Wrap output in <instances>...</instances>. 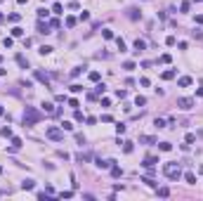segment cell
I'll use <instances>...</instances> for the list:
<instances>
[{"label":"cell","mask_w":203,"mask_h":201,"mask_svg":"<svg viewBox=\"0 0 203 201\" xmlns=\"http://www.w3.org/2000/svg\"><path fill=\"white\" fill-rule=\"evenodd\" d=\"M144 50H146V43H144L142 38H137V40H135V52L139 54V52H144Z\"/></svg>","instance_id":"ba28073f"},{"label":"cell","mask_w":203,"mask_h":201,"mask_svg":"<svg viewBox=\"0 0 203 201\" xmlns=\"http://www.w3.org/2000/svg\"><path fill=\"white\" fill-rule=\"evenodd\" d=\"M191 35H194V38H196V40H201V38H203V33H201L198 29H196V31H191Z\"/></svg>","instance_id":"bcb514c9"},{"label":"cell","mask_w":203,"mask_h":201,"mask_svg":"<svg viewBox=\"0 0 203 201\" xmlns=\"http://www.w3.org/2000/svg\"><path fill=\"white\" fill-rule=\"evenodd\" d=\"M24 128H31V125H35V123H40L43 121V114L38 111L35 106H26V111H24Z\"/></svg>","instance_id":"6da1fadb"},{"label":"cell","mask_w":203,"mask_h":201,"mask_svg":"<svg viewBox=\"0 0 203 201\" xmlns=\"http://www.w3.org/2000/svg\"><path fill=\"white\" fill-rule=\"evenodd\" d=\"M0 135H3V137H12V130H10V128H3V130H0Z\"/></svg>","instance_id":"60d3db41"},{"label":"cell","mask_w":203,"mask_h":201,"mask_svg":"<svg viewBox=\"0 0 203 201\" xmlns=\"http://www.w3.org/2000/svg\"><path fill=\"white\" fill-rule=\"evenodd\" d=\"M135 104H137V106H144V104H146V97L137 95V97H135Z\"/></svg>","instance_id":"cb8c5ba5"},{"label":"cell","mask_w":203,"mask_h":201,"mask_svg":"<svg viewBox=\"0 0 203 201\" xmlns=\"http://www.w3.org/2000/svg\"><path fill=\"white\" fill-rule=\"evenodd\" d=\"M184 142H187V144H194V142H196V135H194V133H189L187 137H184Z\"/></svg>","instance_id":"484cf974"},{"label":"cell","mask_w":203,"mask_h":201,"mask_svg":"<svg viewBox=\"0 0 203 201\" xmlns=\"http://www.w3.org/2000/svg\"><path fill=\"white\" fill-rule=\"evenodd\" d=\"M161 78H163V81H173V78H175V69H168V71H163V74H161Z\"/></svg>","instance_id":"30bf717a"},{"label":"cell","mask_w":203,"mask_h":201,"mask_svg":"<svg viewBox=\"0 0 203 201\" xmlns=\"http://www.w3.org/2000/svg\"><path fill=\"white\" fill-rule=\"evenodd\" d=\"M73 118H76V121L80 123V121H83V111H78V109H76V114H73Z\"/></svg>","instance_id":"681fc988"},{"label":"cell","mask_w":203,"mask_h":201,"mask_svg":"<svg viewBox=\"0 0 203 201\" xmlns=\"http://www.w3.org/2000/svg\"><path fill=\"white\" fill-rule=\"evenodd\" d=\"M69 106H71V109H78V99L71 97V99H69Z\"/></svg>","instance_id":"ab89813d"},{"label":"cell","mask_w":203,"mask_h":201,"mask_svg":"<svg viewBox=\"0 0 203 201\" xmlns=\"http://www.w3.org/2000/svg\"><path fill=\"white\" fill-rule=\"evenodd\" d=\"M38 52H40V54H50V52H52V47H50V45H43Z\"/></svg>","instance_id":"f35d334b"},{"label":"cell","mask_w":203,"mask_h":201,"mask_svg":"<svg viewBox=\"0 0 203 201\" xmlns=\"http://www.w3.org/2000/svg\"><path fill=\"white\" fill-rule=\"evenodd\" d=\"M35 81H40V83H45V85L50 83V81H47V76L43 74V71H35Z\"/></svg>","instance_id":"9a60e30c"},{"label":"cell","mask_w":203,"mask_h":201,"mask_svg":"<svg viewBox=\"0 0 203 201\" xmlns=\"http://www.w3.org/2000/svg\"><path fill=\"white\" fill-rule=\"evenodd\" d=\"M102 35H104L106 40H111V38H114V31H109V29H106V31H102Z\"/></svg>","instance_id":"d590c367"},{"label":"cell","mask_w":203,"mask_h":201,"mask_svg":"<svg viewBox=\"0 0 203 201\" xmlns=\"http://www.w3.org/2000/svg\"><path fill=\"white\" fill-rule=\"evenodd\" d=\"M62 10H64V7H62V3H54V7H52V12H54V14H62Z\"/></svg>","instance_id":"d6a6232c"},{"label":"cell","mask_w":203,"mask_h":201,"mask_svg":"<svg viewBox=\"0 0 203 201\" xmlns=\"http://www.w3.org/2000/svg\"><path fill=\"white\" fill-rule=\"evenodd\" d=\"M17 3H19V5H26V3H28V0H17Z\"/></svg>","instance_id":"6f0895ef"},{"label":"cell","mask_w":203,"mask_h":201,"mask_svg":"<svg viewBox=\"0 0 203 201\" xmlns=\"http://www.w3.org/2000/svg\"><path fill=\"white\" fill-rule=\"evenodd\" d=\"M177 85H179V88H189V85H191V78H189V76H182V78L177 81Z\"/></svg>","instance_id":"4fadbf2b"},{"label":"cell","mask_w":203,"mask_h":201,"mask_svg":"<svg viewBox=\"0 0 203 201\" xmlns=\"http://www.w3.org/2000/svg\"><path fill=\"white\" fill-rule=\"evenodd\" d=\"M71 93H73V95H78V93H83V85H78V83H73V85H71Z\"/></svg>","instance_id":"603a6c76"},{"label":"cell","mask_w":203,"mask_h":201,"mask_svg":"<svg viewBox=\"0 0 203 201\" xmlns=\"http://www.w3.org/2000/svg\"><path fill=\"white\" fill-rule=\"evenodd\" d=\"M163 175H165V177H170V180H179V177H182V168H179V163H165V166H163Z\"/></svg>","instance_id":"7a4b0ae2"},{"label":"cell","mask_w":203,"mask_h":201,"mask_svg":"<svg viewBox=\"0 0 203 201\" xmlns=\"http://www.w3.org/2000/svg\"><path fill=\"white\" fill-rule=\"evenodd\" d=\"M196 95H198V97H203V88H198V93H196Z\"/></svg>","instance_id":"9f6ffc18"},{"label":"cell","mask_w":203,"mask_h":201,"mask_svg":"<svg viewBox=\"0 0 203 201\" xmlns=\"http://www.w3.org/2000/svg\"><path fill=\"white\" fill-rule=\"evenodd\" d=\"M177 106L184 109V111H189V109L194 106V99H191V97H179V99H177Z\"/></svg>","instance_id":"277c9868"},{"label":"cell","mask_w":203,"mask_h":201,"mask_svg":"<svg viewBox=\"0 0 203 201\" xmlns=\"http://www.w3.org/2000/svg\"><path fill=\"white\" fill-rule=\"evenodd\" d=\"M189 7H191V5H189V0H184V3L179 5V12H189Z\"/></svg>","instance_id":"4dcf8cb0"},{"label":"cell","mask_w":203,"mask_h":201,"mask_svg":"<svg viewBox=\"0 0 203 201\" xmlns=\"http://www.w3.org/2000/svg\"><path fill=\"white\" fill-rule=\"evenodd\" d=\"M156 192H158V196H170V189L168 187H156Z\"/></svg>","instance_id":"44dd1931"},{"label":"cell","mask_w":203,"mask_h":201,"mask_svg":"<svg viewBox=\"0 0 203 201\" xmlns=\"http://www.w3.org/2000/svg\"><path fill=\"white\" fill-rule=\"evenodd\" d=\"M139 85H144V88H149V85H151V81H149V78H139Z\"/></svg>","instance_id":"7dc6e473"},{"label":"cell","mask_w":203,"mask_h":201,"mask_svg":"<svg viewBox=\"0 0 203 201\" xmlns=\"http://www.w3.org/2000/svg\"><path fill=\"white\" fill-rule=\"evenodd\" d=\"M59 196H62V199H71V196H73V192H62Z\"/></svg>","instance_id":"db71d44e"},{"label":"cell","mask_w":203,"mask_h":201,"mask_svg":"<svg viewBox=\"0 0 203 201\" xmlns=\"http://www.w3.org/2000/svg\"><path fill=\"white\" fill-rule=\"evenodd\" d=\"M0 64H3V57H0Z\"/></svg>","instance_id":"94428289"},{"label":"cell","mask_w":203,"mask_h":201,"mask_svg":"<svg viewBox=\"0 0 203 201\" xmlns=\"http://www.w3.org/2000/svg\"><path fill=\"white\" fill-rule=\"evenodd\" d=\"M127 17H130V19H139L142 12H139L137 7H127Z\"/></svg>","instance_id":"52a82bcc"},{"label":"cell","mask_w":203,"mask_h":201,"mask_svg":"<svg viewBox=\"0 0 203 201\" xmlns=\"http://www.w3.org/2000/svg\"><path fill=\"white\" fill-rule=\"evenodd\" d=\"M76 24H78V19H76V17H66V29H73Z\"/></svg>","instance_id":"e0dca14e"},{"label":"cell","mask_w":203,"mask_h":201,"mask_svg":"<svg viewBox=\"0 0 203 201\" xmlns=\"http://www.w3.org/2000/svg\"><path fill=\"white\" fill-rule=\"evenodd\" d=\"M90 81L97 83V81H99V71H90Z\"/></svg>","instance_id":"4316f807"},{"label":"cell","mask_w":203,"mask_h":201,"mask_svg":"<svg viewBox=\"0 0 203 201\" xmlns=\"http://www.w3.org/2000/svg\"><path fill=\"white\" fill-rule=\"evenodd\" d=\"M7 74V69H3V66H0V76H5Z\"/></svg>","instance_id":"11a10c76"},{"label":"cell","mask_w":203,"mask_h":201,"mask_svg":"<svg viewBox=\"0 0 203 201\" xmlns=\"http://www.w3.org/2000/svg\"><path fill=\"white\" fill-rule=\"evenodd\" d=\"M7 22H19V14H17V12H12V14H7Z\"/></svg>","instance_id":"e575fe53"},{"label":"cell","mask_w":203,"mask_h":201,"mask_svg":"<svg viewBox=\"0 0 203 201\" xmlns=\"http://www.w3.org/2000/svg\"><path fill=\"white\" fill-rule=\"evenodd\" d=\"M177 40H175V35H168V38H165V45H168V47H173Z\"/></svg>","instance_id":"1f68e13d"},{"label":"cell","mask_w":203,"mask_h":201,"mask_svg":"<svg viewBox=\"0 0 203 201\" xmlns=\"http://www.w3.org/2000/svg\"><path fill=\"white\" fill-rule=\"evenodd\" d=\"M184 180H187L189 185H196V175L194 173H184Z\"/></svg>","instance_id":"d6986e66"},{"label":"cell","mask_w":203,"mask_h":201,"mask_svg":"<svg viewBox=\"0 0 203 201\" xmlns=\"http://www.w3.org/2000/svg\"><path fill=\"white\" fill-rule=\"evenodd\" d=\"M12 35H14V38H19V35H24V29H19V26H14V29H12Z\"/></svg>","instance_id":"d4e9b609"},{"label":"cell","mask_w":203,"mask_h":201,"mask_svg":"<svg viewBox=\"0 0 203 201\" xmlns=\"http://www.w3.org/2000/svg\"><path fill=\"white\" fill-rule=\"evenodd\" d=\"M45 135H47V140H52V142H62V140H64V130H62V128H54V125L47 128Z\"/></svg>","instance_id":"3957f363"},{"label":"cell","mask_w":203,"mask_h":201,"mask_svg":"<svg viewBox=\"0 0 203 201\" xmlns=\"http://www.w3.org/2000/svg\"><path fill=\"white\" fill-rule=\"evenodd\" d=\"M83 69H85V66H76V69L71 71V76H73V78H76V76H80V71H83Z\"/></svg>","instance_id":"8d00e7d4"},{"label":"cell","mask_w":203,"mask_h":201,"mask_svg":"<svg viewBox=\"0 0 203 201\" xmlns=\"http://www.w3.org/2000/svg\"><path fill=\"white\" fill-rule=\"evenodd\" d=\"M156 163H158V159H156V156H146L142 166H144L146 170H154V166H156Z\"/></svg>","instance_id":"5b68a950"},{"label":"cell","mask_w":203,"mask_h":201,"mask_svg":"<svg viewBox=\"0 0 203 201\" xmlns=\"http://www.w3.org/2000/svg\"><path fill=\"white\" fill-rule=\"evenodd\" d=\"M123 69H125V71H132V69H135V62H125Z\"/></svg>","instance_id":"b9f144b4"},{"label":"cell","mask_w":203,"mask_h":201,"mask_svg":"<svg viewBox=\"0 0 203 201\" xmlns=\"http://www.w3.org/2000/svg\"><path fill=\"white\" fill-rule=\"evenodd\" d=\"M170 149H173L170 142H161V152H170Z\"/></svg>","instance_id":"f546056e"},{"label":"cell","mask_w":203,"mask_h":201,"mask_svg":"<svg viewBox=\"0 0 203 201\" xmlns=\"http://www.w3.org/2000/svg\"><path fill=\"white\" fill-rule=\"evenodd\" d=\"M116 45H118V50H121V52H125V43H123V40H121V38H118V40H116Z\"/></svg>","instance_id":"816d5d0a"},{"label":"cell","mask_w":203,"mask_h":201,"mask_svg":"<svg viewBox=\"0 0 203 201\" xmlns=\"http://www.w3.org/2000/svg\"><path fill=\"white\" fill-rule=\"evenodd\" d=\"M33 187H35V182H33V180H24V182H21V189H24V192H31Z\"/></svg>","instance_id":"7c38bea8"},{"label":"cell","mask_w":203,"mask_h":201,"mask_svg":"<svg viewBox=\"0 0 203 201\" xmlns=\"http://www.w3.org/2000/svg\"><path fill=\"white\" fill-rule=\"evenodd\" d=\"M142 182H144V185H149V187H156V182H154L151 177H142Z\"/></svg>","instance_id":"74e56055"},{"label":"cell","mask_w":203,"mask_h":201,"mask_svg":"<svg viewBox=\"0 0 203 201\" xmlns=\"http://www.w3.org/2000/svg\"><path fill=\"white\" fill-rule=\"evenodd\" d=\"M154 125H156V128H165V121H163V118H156Z\"/></svg>","instance_id":"ee69618b"},{"label":"cell","mask_w":203,"mask_h":201,"mask_svg":"<svg viewBox=\"0 0 203 201\" xmlns=\"http://www.w3.org/2000/svg\"><path fill=\"white\" fill-rule=\"evenodd\" d=\"M78 19H80V22H87V19H90V14H87V12L83 10V12H80V17H78Z\"/></svg>","instance_id":"f6af8a7d"},{"label":"cell","mask_w":203,"mask_h":201,"mask_svg":"<svg viewBox=\"0 0 203 201\" xmlns=\"http://www.w3.org/2000/svg\"><path fill=\"white\" fill-rule=\"evenodd\" d=\"M76 142H78V144H85V137H83L80 133H76Z\"/></svg>","instance_id":"f5cc1de1"},{"label":"cell","mask_w":203,"mask_h":201,"mask_svg":"<svg viewBox=\"0 0 203 201\" xmlns=\"http://www.w3.org/2000/svg\"><path fill=\"white\" fill-rule=\"evenodd\" d=\"M21 147V140L19 137H12V149H19Z\"/></svg>","instance_id":"83f0119b"},{"label":"cell","mask_w":203,"mask_h":201,"mask_svg":"<svg viewBox=\"0 0 203 201\" xmlns=\"http://www.w3.org/2000/svg\"><path fill=\"white\" fill-rule=\"evenodd\" d=\"M121 175H123V170H121V168L116 166V163H114V166H111V177H121Z\"/></svg>","instance_id":"2e32d148"},{"label":"cell","mask_w":203,"mask_h":201,"mask_svg":"<svg viewBox=\"0 0 203 201\" xmlns=\"http://www.w3.org/2000/svg\"><path fill=\"white\" fill-rule=\"evenodd\" d=\"M38 33H45V35H47V33H50V24H47V22H38Z\"/></svg>","instance_id":"8fae6325"},{"label":"cell","mask_w":203,"mask_h":201,"mask_svg":"<svg viewBox=\"0 0 203 201\" xmlns=\"http://www.w3.org/2000/svg\"><path fill=\"white\" fill-rule=\"evenodd\" d=\"M95 163H97V168H102V170H104V168H111L116 161H114V159H109V161H102V159H97Z\"/></svg>","instance_id":"8992f818"},{"label":"cell","mask_w":203,"mask_h":201,"mask_svg":"<svg viewBox=\"0 0 203 201\" xmlns=\"http://www.w3.org/2000/svg\"><path fill=\"white\" fill-rule=\"evenodd\" d=\"M14 59H17V64H19L21 69H28V59L24 57V54H17V57H14Z\"/></svg>","instance_id":"9c48e42d"},{"label":"cell","mask_w":203,"mask_h":201,"mask_svg":"<svg viewBox=\"0 0 203 201\" xmlns=\"http://www.w3.org/2000/svg\"><path fill=\"white\" fill-rule=\"evenodd\" d=\"M104 90H106V85H104V83H99V85L95 88V95H97V97H99V95H104Z\"/></svg>","instance_id":"7402d4cb"},{"label":"cell","mask_w":203,"mask_h":201,"mask_svg":"<svg viewBox=\"0 0 203 201\" xmlns=\"http://www.w3.org/2000/svg\"><path fill=\"white\" fill-rule=\"evenodd\" d=\"M76 161H80V163H87V161H90V154H83V152H80V154H76Z\"/></svg>","instance_id":"ac0fdd59"},{"label":"cell","mask_w":203,"mask_h":201,"mask_svg":"<svg viewBox=\"0 0 203 201\" xmlns=\"http://www.w3.org/2000/svg\"><path fill=\"white\" fill-rule=\"evenodd\" d=\"M0 173H3V166H0Z\"/></svg>","instance_id":"6125c7cd"},{"label":"cell","mask_w":203,"mask_h":201,"mask_svg":"<svg viewBox=\"0 0 203 201\" xmlns=\"http://www.w3.org/2000/svg\"><path fill=\"white\" fill-rule=\"evenodd\" d=\"M43 109H45L47 114H54V104L52 102H43Z\"/></svg>","instance_id":"ffe728a7"},{"label":"cell","mask_w":203,"mask_h":201,"mask_svg":"<svg viewBox=\"0 0 203 201\" xmlns=\"http://www.w3.org/2000/svg\"><path fill=\"white\" fill-rule=\"evenodd\" d=\"M170 59H173L170 54H161V62H163V64H170Z\"/></svg>","instance_id":"7bdbcfd3"},{"label":"cell","mask_w":203,"mask_h":201,"mask_svg":"<svg viewBox=\"0 0 203 201\" xmlns=\"http://www.w3.org/2000/svg\"><path fill=\"white\" fill-rule=\"evenodd\" d=\"M116 130H118V135H123V133H125V125H123V123H116Z\"/></svg>","instance_id":"c3c4849f"},{"label":"cell","mask_w":203,"mask_h":201,"mask_svg":"<svg viewBox=\"0 0 203 201\" xmlns=\"http://www.w3.org/2000/svg\"><path fill=\"white\" fill-rule=\"evenodd\" d=\"M3 114H5V109H3V106H0V116H3Z\"/></svg>","instance_id":"680465c9"},{"label":"cell","mask_w":203,"mask_h":201,"mask_svg":"<svg viewBox=\"0 0 203 201\" xmlns=\"http://www.w3.org/2000/svg\"><path fill=\"white\" fill-rule=\"evenodd\" d=\"M62 130H73V123H71V121H64V123H62Z\"/></svg>","instance_id":"836d02e7"},{"label":"cell","mask_w":203,"mask_h":201,"mask_svg":"<svg viewBox=\"0 0 203 201\" xmlns=\"http://www.w3.org/2000/svg\"><path fill=\"white\" fill-rule=\"evenodd\" d=\"M0 22H3V14H0Z\"/></svg>","instance_id":"91938a15"},{"label":"cell","mask_w":203,"mask_h":201,"mask_svg":"<svg viewBox=\"0 0 203 201\" xmlns=\"http://www.w3.org/2000/svg\"><path fill=\"white\" fill-rule=\"evenodd\" d=\"M139 142H144V144H156V137H151V135H142Z\"/></svg>","instance_id":"5bb4252c"},{"label":"cell","mask_w":203,"mask_h":201,"mask_svg":"<svg viewBox=\"0 0 203 201\" xmlns=\"http://www.w3.org/2000/svg\"><path fill=\"white\" fill-rule=\"evenodd\" d=\"M123 152L130 154V152H132V142H123Z\"/></svg>","instance_id":"f1b7e54d"},{"label":"cell","mask_w":203,"mask_h":201,"mask_svg":"<svg viewBox=\"0 0 203 201\" xmlns=\"http://www.w3.org/2000/svg\"><path fill=\"white\" fill-rule=\"evenodd\" d=\"M38 17H40V19H43V17L47 19V10H45V7H40V10H38Z\"/></svg>","instance_id":"f907efd6"}]
</instances>
